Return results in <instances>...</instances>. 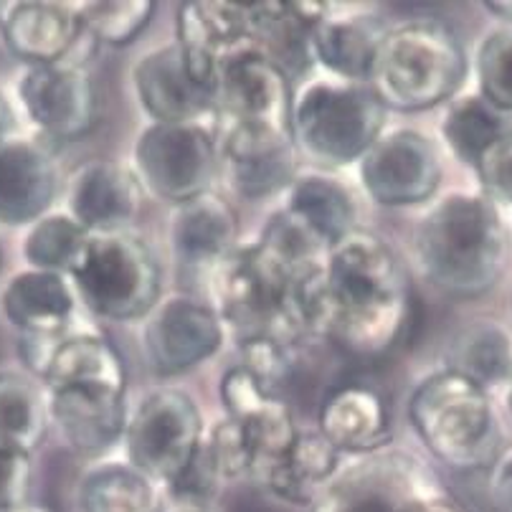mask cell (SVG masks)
<instances>
[{
    "instance_id": "obj_24",
    "label": "cell",
    "mask_w": 512,
    "mask_h": 512,
    "mask_svg": "<svg viewBox=\"0 0 512 512\" xmlns=\"http://www.w3.org/2000/svg\"><path fill=\"white\" fill-rule=\"evenodd\" d=\"M77 292L66 274L23 269L13 274L0 295L6 320L21 338H59L74 330Z\"/></svg>"
},
{
    "instance_id": "obj_32",
    "label": "cell",
    "mask_w": 512,
    "mask_h": 512,
    "mask_svg": "<svg viewBox=\"0 0 512 512\" xmlns=\"http://www.w3.org/2000/svg\"><path fill=\"white\" fill-rule=\"evenodd\" d=\"M447 368L492 391L507 386L512 371V338L500 322L474 320L454 335L447 350Z\"/></svg>"
},
{
    "instance_id": "obj_19",
    "label": "cell",
    "mask_w": 512,
    "mask_h": 512,
    "mask_svg": "<svg viewBox=\"0 0 512 512\" xmlns=\"http://www.w3.org/2000/svg\"><path fill=\"white\" fill-rule=\"evenodd\" d=\"M132 87L153 122H203L216 112V89L193 74L178 44L142 56L132 69Z\"/></svg>"
},
{
    "instance_id": "obj_31",
    "label": "cell",
    "mask_w": 512,
    "mask_h": 512,
    "mask_svg": "<svg viewBox=\"0 0 512 512\" xmlns=\"http://www.w3.org/2000/svg\"><path fill=\"white\" fill-rule=\"evenodd\" d=\"M82 512H168L163 487L130 462L94 464L79 482Z\"/></svg>"
},
{
    "instance_id": "obj_12",
    "label": "cell",
    "mask_w": 512,
    "mask_h": 512,
    "mask_svg": "<svg viewBox=\"0 0 512 512\" xmlns=\"http://www.w3.org/2000/svg\"><path fill=\"white\" fill-rule=\"evenodd\" d=\"M289 77L262 51H246L221 69L216 84L218 132L292 137Z\"/></svg>"
},
{
    "instance_id": "obj_36",
    "label": "cell",
    "mask_w": 512,
    "mask_h": 512,
    "mask_svg": "<svg viewBox=\"0 0 512 512\" xmlns=\"http://www.w3.org/2000/svg\"><path fill=\"white\" fill-rule=\"evenodd\" d=\"M153 16V0H109V3L79 6L84 31L97 44L109 46H127L130 41H135Z\"/></svg>"
},
{
    "instance_id": "obj_5",
    "label": "cell",
    "mask_w": 512,
    "mask_h": 512,
    "mask_svg": "<svg viewBox=\"0 0 512 512\" xmlns=\"http://www.w3.org/2000/svg\"><path fill=\"white\" fill-rule=\"evenodd\" d=\"M467 51L442 18L388 26L368 79L386 109L424 112L449 102L467 79Z\"/></svg>"
},
{
    "instance_id": "obj_44",
    "label": "cell",
    "mask_w": 512,
    "mask_h": 512,
    "mask_svg": "<svg viewBox=\"0 0 512 512\" xmlns=\"http://www.w3.org/2000/svg\"><path fill=\"white\" fill-rule=\"evenodd\" d=\"M0 512H51L49 507H41V505H33V502H23V505L16 507H6V510Z\"/></svg>"
},
{
    "instance_id": "obj_11",
    "label": "cell",
    "mask_w": 512,
    "mask_h": 512,
    "mask_svg": "<svg viewBox=\"0 0 512 512\" xmlns=\"http://www.w3.org/2000/svg\"><path fill=\"white\" fill-rule=\"evenodd\" d=\"M122 442L132 467L168 487L203 444L201 411L188 393L155 391L130 414Z\"/></svg>"
},
{
    "instance_id": "obj_20",
    "label": "cell",
    "mask_w": 512,
    "mask_h": 512,
    "mask_svg": "<svg viewBox=\"0 0 512 512\" xmlns=\"http://www.w3.org/2000/svg\"><path fill=\"white\" fill-rule=\"evenodd\" d=\"M388 26L363 8L330 6L310 31V59L340 82L368 84Z\"/></svg>"
},
{
    "instance_id": "obj_35",
    "label": "cell",
    "mask_w": 512,
    "mask_h": 512,
    "mask_svg": "<svg viewBox=\"0 0 512 512\" xmlns=\"http://www.w3.org/2000/svg\"><path fill=\"white\" fill-rule=\"evenodd\" d=\"M87 239L89 231L82 229L69 213H46L28 229L23 239V259L31 269L69 274Z\"/></svg>"
},
{
    "instance_id": "obj_48",
    "label": "cell",
    "mask_w": 512,
    "mask_h": 512,
    "mask_svg": "<svg viewBox=\"0 0 512 512\" xmlns=\"http://www.w3.org/2000/svg\"><path fill=\"white\" fill-rule=\"evenodd\" d=\"M0 262H3V246H0Z\"/></svg>"
},
{
    "instance_id": "obj_45",
    "label": "cell",
    "mask_w": 512,
    "mask_h": 512,
    "mask_svg": "<svg viewBox=\"0 0 512 512\" xmlns=\"http://www.w3.org/2000/svg\"><path fill=\"white\" fill-rule=\"evenodd\" d=\"M168 512H208V507L201 505H168Z\"/></svg>"
},
{
    "instance_id": "obj_25",
    "label": "cell",
    "mask_w": 512,
    "mask_h": 512,
    "mask_svg": "<svg viewBox=\"0 0 512 512\" xmlns=\"http://www.w3.org/2000/svg\"><path fill=\"white\" fill-rule=\"evenodd\" d=\"M218 158L244 198H267L287 191L297 175V148L289 135L221 132Z\"/></svg>"
},
{
    "instance_id": "obj_29",
    "label": "cell",
    "mask_w": 512,
    "mask_h": 512,
    "mask_svg": "<svg viewBox=\"0 0 512 512\" xmlns=\"http://www.w3.org/2000/svg\"><path fill=\"white\" fill-rule=\"evenodd\" d=\"M325 11L327 3H249L256 49L295 77L312 61L310 31Z\"/></svg>"
},
{
    "instance_id": "obj_46",
    "label": "cell",
    "mask_w": 512,
    "mask_h": 512,
    "mask_svg": "<svg viewBox=\"0 0 512 512\" xmlns=\"http://www.w3.org/2000/svg\"><path fill=\"white\" fill-rule=\"evenodd\" d=\"M507 406H510V414H512V371H510V378H507Z\"/></svg>"
},
{
    "instance_id": "obj_10",
    "label": "cell",
    "mask_w": 512,
    "mask_h": 512,
    "mask_svg": "<svg viewBox=\"0 0 512 512\" xmlns=\"http://www.w3.org/2000/svg\"><path fill=\"white\" fill-rule=\"evenodd\" d=\"M132 160L142 191L175 206L211 191L221 165L216 135L203 122H153L137 135Z\"/></svg>"
},
{
    "instance_id": "obj_23",
    "label": "cell",
    "mask_w": 512,
    "mask_h": 512,
    "mask_svg": "<svg viewBox=\"0 0 512 512\" xmlns=\"http://www.w3.org/2000/svg\"><path fill=\"white\" fill-rule=\"evenodd\" d=\"M49 421L74 452L99 454L122 442L127 429L125 393L109 388H59L46 391Z\"/></svg>"
},
{
    "instance_id": "obj_3",
    "label": "cell",
    "mask_w": 512,
    "mask_h": 512,
    "mask_svg": "<svg viewBox=\"0 0 512 512\" xmlns=\"http://www.w3.org/2000/svg\"><path fill=\"white\" fill-rule=\"evenodd\" d=\"M421 274L439 292L477 300L500 284L512 236L500 206L482 193H449L421 218L414 236Z\"/></svg>"
},
{
    "instance_id": "obj_37",
    "label": "cell",
    "mask_w": 512,
    "mask_h": 512,
    "mask_svg": "<svg viewBox=\"0 0 512 512\" xmlns=\"http://www.w3.org/2000/svg\"><path fill=\"white\" fill-rule=\"evenodd\" d=\"M480 97L512 117V28H497L477 49Z\"/></svg>"
},
{
    "instance_id": "obj_34",
    "label": "cell",
    "mask_w": 512,
    "mask_h": 512,
    "mask_svg": "<svg viewBox=\"0 0 512 512\" xmlns=\"http://www.w3.org/2000/svg\"><path fill=\"white\" fill-rule=\"evenodd\" d=\"M49 429L46 391L23 373H0V449L31 454Z\"/></svg>"
},
{
    "instance_id": "obj_6",
    "label": "cell",
    "mask_w": 512,
    "mask_h": 512,
    "mask_svg": "<svg viewBox=\"0 0 512 512\" xmlns=\"http://www.w3.org/2000/svg\"><path fill=\"white\" fill-rule=\"evenodd\" d=\"M409 419L421 444L457 472L490 469L502 452L490 391L452 368L431 373L414 388Z\"/></svg>"
},
{
    "instance_id": "obj_42",
    "label": "cell",
    "mask_w": 512,
    "mask_h": 512,
    "mask_svg": "<svg viewBox=\"0 0 512 512\" xmlns=\"http://www.w3.org/2000/svg\"><path fill=\"white\" fill-rule=\"evenodd\" d=\"M13 127H16V112H13L11 102H8V97L0 89V145L11 140Z\"/></svg>"
},
{
    "instance_id": "obj_38",
    "label": "cell",
    "mask_w": 512,
    "mask_h": 512,
    "mask_svg": "<svg viewBox=\"0 0 512 512\" xmlns=\"http://www.w3.org/2000/svg\"><path fill=\"white\" fill-rule=\"evenodd\" d=\"M221 474H218L216 462H213L211 452H208L206 442L198 447V452L193 454V459L188 462V467L170 482L168 487H163L165 495L173 500V505H201L206 507V502L216 495L218 485H221Z\"/></svg>"
},
{
    "instance_id": "obj_28",
    "label": "cell",
    "mask_w": 512,
    "mask_h": 512,
    "mask_svg": "<svg viewBox=\"0 0 512 512\" xmlns=\"http://www.w3.org/2000/svg\"><path fill=\"white\" fill-rule=\"evenodd\" d=\"M284 211L310 231L327 251L350 234L355 226V201L348 188L333 175L307 170L295 175L287 188Z\"/></svg>"
},
{
    "instance_id": "obj_40",
    "label": "cell",
    "mask_w": 512,
    "mask_h": 512,
    "mask_svg": "<svg viewBox=\"0 0 512 512\" xmlns=\"http://www.w3.org/2000/svg\"><path fill=\"white\" fill-rule=\"evenodd\" d=\"M33 480L31 454L0 449V510L28 502Z\"/></svg>"
},
{
    "instance_id": "obj_17",
    "label": "cell",
    "mask_w": 512,
    "mask_h": 512,
    "mask_svg": "<svg viewBox=\"0 0 512 512\" xmlns=\"http://www.w3.org/2000/svg\"><path fill=\"white\" fill-rule=\"evenodd\" d=\"M3 41L16 59L28 66L74 64L84 66V46L97 41L84 31L79 6L71 3H8L0 21Z\"/></svg>"
},
{
    "instance_id": "obj_16",
    "label": "cell",
    "mask_w": 512,
    "mask_h": 512,
    "mask_svg": "<svg viewBox=\"0 0 512 512\" xmlns=\"http://www.w3.org/2000/svg\"><path fill=\"white\" fill-rule=\"evenodd\" d=\"M226 330L208 302L191 295L160 300L145 325V353L163 376L191 371L221 350Z\"/></svg>"
},
{
    "instance_id": "obj_30",
    "label": "cell",
    "mask_w": 512,
    "mask_h": 512,
    "mask_svg": "<svg viewBox=\"0 0 512 512\" xmlns=\"http://www.w3.org/2000/svg\"><path fill=\"white\" fill-rule=\"evenodd\" d=\"M338 472L340 454L322 439L320 431H300L262 490L289 505L312 507Z\"/></svg>"
},
{
    "instance_id": "obj_47",
    "label": "cell",
    "mask_w": 512,
    "mask_h": 512,
    "mask_svg": "<svg viewBox=\"0 0 512 512\" xmlns=\"http://www.w3.org/2000/svg\"><path fill=\"white\" fill-rule=\"evenodd\" d=\"M8 11V3H0V21H3V16H6Z\"/></svg>"
},
{
    "instance_id": "obj_22",
    "label": "cell",
    "mask_w": 512,
    "mask_h": 512,
    "mask_svg": "<svg viewBox=\"0 0 512 512\" xmlns=\"http://www.w3.org/2000/svg\"><path fill=\"white\" fill-rule=\"evenodd\" d=\"M59 193V168L46 145L11 137L0 145V226H31Z\"/></svg>"
},
{
    "instance_id": "obj_9",
    "label": "cell",
    "mask_w": 512,
    "mask_h": 512,
    "mask_svg": "<svg viewBox=\"0 0 512 512\" xmlns=\"http://www.w3.org/2000/svg\"><path fill=\"white\" fill-rule=\"evenodd\" d=\"M310 512H464V507L429 464L386 447L340 469Z\"/></svg>"
},
{
    "instance_id": "obj_27",
    "label": "cell",
    "mask_w": 512,
    "mask_h": 512,
    "mask_svg": "<svg viewBox=\"0 0 512 512\" xmlns=\"http://www.w3.org/2000/svg\"><path fill=\"white\" fill-rule=\"evenodd\" d=\"M170 241L180 264L208 272L239 244V216L229 201L208 191L175 208Z\"/></svg>"
},
{
    "instance_id": "obj_18",
    "label": "cell",
    "mask_w": 512,
    "mask_h": 512,
    "mask_svg": "<svg viewBox=\"0 0 512 512\" xmlns=\"http://www.w3.org/2000/svg\"><path fill=\"white\" fill-rule=\"evenodd\" d=\"M193 74L216 89L218 74L236 56L256 49L249 3H186L178 8V41Z\"/></svg>"
},
{
    "instance_id": "obj_43",
    "label": "cell",
    "mask_w": 512,
    "mask_h": 512,
    "mask_svg": "<svg viewBox=\"0 0 512 512\" xmlns=\"http://www.w3.org/2000/svg\"><path fill=\"white\" fill-rule=\"evenodd\" d=\"M485 11L505 23V28H512V0H487Z\"/></svg>"
},
{
    "instance_id": "obj_33",
    "label": "cell",
    "mask_w": 512,
    "mask_h": 512,
    "mask_svg": "<svg viewBox=\"0 0 512 512\" xmlns=\"http://www.w3.org/2000/svg\"><path fill=\"white\" fill-rule=\"evenodd\" d=\"M512 132V117L492 107L480 94H467L449 104L442 137L459 163L477 168L482 155Z\"/></svg>"
},
{
    "instance_id": "obj_21",
    "label": "cell",
    "mask_w": 512,
    "mask_h": 512,
    "mask_svg": "<svg viewBox=\"0 0 512 512\" xmlns=\"http://www.w3.org/2000/svg\"><path fill=\"white\" fill-rule=\"evenodd\" d=\"M142 186L117 160H89L69 183V216L89 234L125 231L142 208Z\"/></svg>"
},
{
    "instance_id": "obj_8",
    "label": "cell",
    "mask_w": 512,
    "mask_h": 512,
    "mask_svg": "<svg viewBox=\"0 0 512 512\" xmlns=\"http://www.w3.org/2000/svg\"><path fill=\"white\" fill-rule=\"evenodd\" d=\"M66 277L77 300L104 320L150 315L163 289L158 256L130 229L89 234Z\"/></svg>"
},
{
    "instance_id": "obj_4",
    "label": "cell",
    "mask_w": 512,
    "mask_h": 512,
    "mask_svg": "<svg viewBox=\"0 0 512 512\" xmlns=\"http://www.w3.org/2000/svg\"><path fill=\"white\" fill-rule=\"evenodd\" d=\"M226 416L203 436L221 480L264 487L289 447L295 444V416L269 383L236 363L221 378Z\"/></svg>"
},
{
    "instance_id": "obj_1",
    "label": "cell",
    "mask_w": 512,
    "mask_h": 512,
    "mask_svg": "<svg viewBox=\"0 0 512 512\" xmlns=\"http://www.w3.org/2000/svg\"><path fill=\"white\" fill-rule=\"evenodd\" d=\"M315 272L259 239L236 244L206 272L208 307L234 340L239 365L269 386L287 376L295 350L312 338L307 284Z\"/></svg>"
},
{
    "instance_id": "obj_26",
    "label": "cell",
    "mask_w": 512,
    "mask_h": 512,
    "mask_svg": "<svg viewBox=\"0 0 512 512\" xmlns=\"http://www.w3.org/2000/svg\"><path fill=\"white\" fill-rule=\"evenodd\" d=\"M320 436L338 454L368 457L391 447V416L381 391L371 386L335 388L320 409Z\"/></svg>"
},
{
    "instance_id": "obj_2",
    "label": "cell",
    "mask_w": 512,
    "mask_h": 512,
    "mask_svg": "<svg viewBox=\"0 0 512 512\" xmlns=\"http://www.w3.org/2000/svg\"><path fill=\"white\" fill-rule=\"evenodd\" d=\"M409 272L386 239L353 229L330 246L307 284L312 335L355 358H381L404 338L411 317Z\"/></svg>"
},
{
    "instance_id": "obj_14",
    "label": "cell",
    "mask_w": 512,
    "mask_h": 512,
    "mask_svg": "<svg viewBox=\"0 0 512 512\" xmlns=\"http://www.w3.org/2000/svg\"><path fill=\"white\" fill-rule=\"evenodd\" d=\"M21 358L44 391L59 388H109L127 391L122 355L97 333L69 330L59 338H21Z\"/></svg>"
},
{
    "instance_id": "obj_15",
    "label": "cell",
    "mask_w": 512,
    "mask_h": 512,
    "mask_svg": "<svg viewBox=\"0 0 512 512\" xmlns=\"http://www.w3.org/2000/svg\"><path fill=\"white\" fill-rule=\"evenodd\" d=\"M18 99L28 120L54 140L87 135L99 115L97 87L84 66H28L18 79Z\"/></svg>"
},
{
    "instance_id": "obj_41",
    "label": "cell",
    "mask_w": 512,
    "mask_h": 512,
    "mask_svg": "<svg viewBox=\"0 0 512 512\" xmlns=\"http://www.w3.org/2000/svg\"><path fill=\"white\" fill-rule=\"evenodd\" d=\"M487 497L495 512H512V447L497 454L487 474Z\"/></svg>"
},
{
    "instance_id": "obj_13",
    "label": "cell",
    "mask_w": 512,
    "mask_h": 512,
    "mask_svg": "<svg viewBox=\"0 0 512 512\" xmlns=\"http://www.w3.org/2000/svg\"><path fill=\"white\" fill-rule=\"evenodd\" d=\"M444 165L439 148L416 130L383 132L358 160L365 193L381 206H416L439 191Z\"/></svg>"
},
{
    "instance_id": "obj_39",
    "label": "cell",
    "mask_w": 512,
    "mask_h": 512,
    "mask_svg": "<svg viewBox=\"0 0 512 512\" xmlns=\"http://www.w3.org/2000/svg\"><path fill=\"white\" fill-rule=\"evenodd\" d=\"M474 173L482 183V196L497 206H512V132L482 155Z\"/></svg>"
},
{
    "instance_id": "obj_7",
    "label": "cell",
    "mask_w": 512,
    "mask_h": 512,
    "mask_svg": "<svg viewBox=\"0 0 512 512\" xmlns=\"http://www.w3.org/2000/svg\"><path fill=\"white\" fill-rule=\"evenodd\" d=\"M386 104L371 84L312 79L292 99V140L325 168L358 163L383 135Z\"/></svg>"
}]
</instances>
